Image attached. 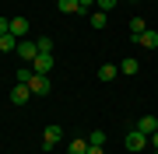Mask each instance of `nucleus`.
I'll use <instances>...</instances> for the list:
<instances>
[{
  "label": "nucleus",
  "instance_id": "obj_5",
  "mask_svg": "<svg viewBox=\"0 0 158 154\" xmlns=\"http://www.w3.org/2000/svg\"><path fill=\"white\" fill-rule=\"evenodd\" d=\"M32 70L35 74H49L53 70V53H39V56L32 60Z\"/></svg>",
  "mask_w": 158,
  "mask_h": 154
},
{
  "label": "nucleus",
  "instance_id": "obj_8",
  "mask_svg": "<svg viewBox=\"0 0 158 154\" xmlns=\"http://www.w3.org/2000/svg\"><path fill=\"white\" fill-rule=\"evenodd\" d=\"M11 35L14 39H28V21L25 18H11Z\"/></svg>",
  "mask_w": 158,
  "mask_h": 154
},
{
  "label": "nucleus",
  "instance_id": "obj_10",
  "mask_svg": "<svg viewBox=\"0 0 158 154\" xmlns=\"http://www.w3.org/2000/svg\"><path fill=\"white\" fill-rule=\"evenodd\" d=\"M137 70H141V63H137L134 56H127V60H119V74H127V77H134Z\"/></svg>",
  "mask_w": 158,
  "mask_h": 154
},
{
  "label": "nucleus",
  "instance_id": "obj_15",
  "mask_svg": "<svg viewBox=\"0 0 158 154\" xmlns=\"http://www.w3.org/2000/svg\"><path fill=\"white\" fill-rule=\"evenodd\" d=\"M137 46H148V49H155V46H158V32H151V28H148V32L141 35V39H137Z\"/></svg>",
  "mask_w": 158,
  "mask_h": 154
},
{
  "label": "nucleus",
  "instance_id": "obj_16",
  "mask_svg": "<svg viewBox=\"0 0 158 154\" xmlns=\"http://www.w3.org/2000/svg\"><path fill=\"white\" fill-rule=\"evenodd\" d=\"M67 154H88V137H85V140L74 137V140H70V147H67Z\"/></svg>",
  "mask_w": 158,
  "mask_h": 154
},
{
  "label": "nucleus",
  "instance_id": "obj_3",
  "mask_svg": "<svg viewBox=\"0 0 158 154\" xmlns=\"http://www.w3.org/2000/svg\"><path fill=\"white\" fill-rule=\"evenodd\" d=\"M144 147H148V133L130 130V133H127V151H144Z\"/></svg>",
  "mask_w": 158,
  "mask_h": 154
},
{
  "label": "nucleus",
  "instance_id": "obj_6",
  "mask_svg": "<svg viewBox=\"0 0 158 154\" xmlns=\"http://www.w3.org/2000/svg\"><path fill=\"white\" fill-rule=\"evenodd\" d=\"M28 98H32L28 84H14V88H11V102H14V105H25Z\"/></svg>",
  "mask_w": 158,
  "mask_h": 154
},
{
  "label": "nucleus",
  "instance_id": "obj_11",
  "mask_svg": "<svg viewBox=\"0 0 158 154\" xmlns=\"http://www.w3.org/2000/svg\"><path fill=\"white\" fill-rule=\"evenodd\" d=\"M56 7H60V14H77L81 0H56Z\"/></svg>",
  "mask_w": 158,
  "mask_h": 154
},
{
  "label": "nucleus",
  "instance_id": "obj_7",
  "mask_svg": "<svg viewBox=\"0 0 158 154\" xmlns=\"http://www.w3.org/2000/svg\"><path fill=\"white\" fill-rule=\"evenodd\" d=\"M137 130L148 133V137H151V133H158V116H141V119H137Z\"/></svg>",
  "mask_w": 158,
  "mask_h": 154
},
{
  "label": "nucleus",
  "instance_id": "obj_1",
  "mask_svg": "<svg viewBox=\"0 0 158 154\" xmlns=\"http://www.w3.org/2000/svg\"><path fill=\"white\" fill-rule=\"evenodd\" d=\"M60 140H63V130H60V126H56V123L46 126V133H42V147H46V151H53Z\"/></svg>",
  "mask_w": 158,
  "mask_h": 154
},
{
  "label": "nucleus",
  "instance_id": "obj_2",
  "mask_svg": "<svg viewBox=\"0 0 158 154\" xmlns=\"http://www.w3.org/2000/svg\"><path fill=\"white\" fill-rule=\"evenodd\" d=\"M18 56H21V60H35V56H39V42H35V39H21V42H18Z\"/></svg>",
  "mask_w": 158,
  "mask_h": 154
},
{
  "label": "nucleus",
  "instance_id": "obj_4",
  "mask_svg": "<svg viewBox=\"0 0 158 154\" xmlns=\"http://www.w3.org/2000/svg\"><path fill=\"white\" fill-rule=\"evenodd\" d=\"M28 91H32V95H49V77H46V74H32Z\"/></svg>",
  "mask_w": 158,
  "mask_h": 154
},
{
  "label": "nucleus",
  "instance_id": "obj_20",
  "mask_svg": "<svg viewBox=\"0 0 158 154\" xmlns=\"http://www.w3.org/2000/svg\"><path fill=\"white\" fill-rule=\"evenodd\" d=\"M95 4H98V11H106V14H109V11L119 4V0H95Z\"/></svg>",
  "mask_w": 158,
  "mask_h": 154
},
{
  "label": "nucleus",
  "instance_id": "obj_19",
  "mask_svg": "<svg viewBox=\"0 0 158 154\" xmlns=\"http://www.w3.org/2000/svg\"><path fill=\"white\" fill-rule=\"evenodd\" d=\"M35 42H39V53H53V39L49 35H42V39H35Z\"/></svg>",
  "mask_w": 158,
  "mask_h": 154
},
{
  "label": "nucleus",
  "instance_id": "obj_14",
  "mask_svg": "<svg viewBox=\"0 0 158 154\" xmlns=\"http://www.w3.org/2000/svg\"><path fill=\"white\" fill-rule=\"evenodd\" d=\"M18 42H21V39H14L11 32H7V35H0V49H4V53H14V49H18Z\"/></svg>",
  "mask_w": 158,
  "mask_h": 154
},
{
  "label": "nucleus",
  "instance_id": "obj_21",
  "mask_svg": "<svg viewBox=\"0 0 158 154\" xmlns=\"http://www.w3.org/2000/svg\"><path fill=\"white\" fill-rule=\"evenodd\" d=\"M91 7H95V0H81V11L77 14H91Z\"/></svg>",
  "mask_w": 158,
  "mask_h": 154
},
{
  "label": "nucleus",
  "instance_id": "obj_18",
  "mask_svg": "<svg viewBox=\"0 0 158 154\" xmlns=\"http://www.w3.org/2000/svg\"><path fill=\"white\" fill-rule=\"evenodd\" d=\"M32 74H35L32 67H21V70H18V84H28V81H32Z\"/></svg>",
  "mask_w": 158,
  "mask_h": 154
},
{
  "label": "nucleus",
  "instance_id": "obj_24",
  "mask_svg": "<svg viewBox=\"0 0 158 154\" xmlns=\"http://www.w3.org/2000/svg\"><path fill=\"white\" fill-rule=\"evenodd\" d=\"M88 154H102V147H88Z\"/></svg>",
  "mask_w": 158,
  "mask_h": 154
},
{
  "label": "nucleus",
  "instance_id": "obj_23",
  "mask_svg": "<svg viewBox=\"0 0 158 154\" xmlns=\"http://www.w3.org/2000/svg\"><path fill=\"white\" fill-rule=\"evenodd\" d=\"M148 144H151V147L158 151V133H151V137H148Z\"/></svg>",
  "mask_w": 158,
  "mask_h": 154
},
{
  "label": "nucleus",
  "instance_id": "obj_12",
  "mask_svg": "<svg viewBox=\"0 0 158 154\" xmlns=\"http://www.w3.org/2000/svg\"><path fill=\"white\" fill-rule=\"evenodd\" d=\"M106 21H109L106 11H91V14H88V25H91V28H98V32L106 28Z\"/></svg>",
  "mask_w": 158,
  "mask_h": 154
},
{
  "label": "nucleus",
  "instance_id": "obj_17",
  "mask_svg": "<svg viewBox=\"0 0 158 154\" xmlns=\"http://www.w3.org/2000/svg\"><path fill=\"white\" fill-rule=\"evenodd\" d=\"M102 144H106V133H102V130L88 133V147H102Z\"/></svg>",
  "mask_w": 158,
  "mask_h": 154
},
{
  "label": "nucleus",
  "instance_id": "obj_22",
  "mask_svg": "<svg viewBox=\"0 0 158 154\" xmlns=\"http://www.w3.org/2000/svg\"><path fill=\"white\" fill-rule=\"evenodd\" d=\"M11 32V18H0V35H7Z\"/></svg>",
  "mask_w": 158,
  "mask_h": 154
},
{
  "label": "nucleus",
  "instance_id": "obj_9",
  "mask_svg": "<svg viewBox=\"0 0 158 154\" xmlns=\"http://www.w3.org/2000/svg\"><path fill=\"white\" fill-rule=\"evenodd\" d=\"M144 32H148V21H144V18H130V39L137 42Z\"/></svg>",
  "mask_w": 158,
  "mask_h": 154
},
{
  "label": "nucleus",
  "instance_id": "obj_13",
  "mask_svg": "<svg viewBox=\"0 0 158 154\" xmlns=\"http://www.w3.org/2000/svg\"><path fill=\"white\" fill-rule=\"evenodd\" d=\"M116 74H119V63H102V70H98V77H102V81H113Z\"/></svg>",
  "mask_w": 158,
  "mask_h": 154
},
{
  "label": "nucleus",
  "instance_id": "obj_25",
  "mask_svg": "<svg viewBox=\"0 0 158 154\" xmlns=\"http://www.w3.org/2000/svg\"><path fill=\"white\" fill-rule=\"evenodd\" d=\"M130 4H134V0H130Z\"/></svg>",
  "mask_w": 158,
  "mask_h": 154
}]
</instances>
